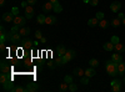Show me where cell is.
Returning <instances> with one entry per match:
<instances>
[{"instance_id":"f1b7e54d","label":"cell","mask_w":125,"mask_h":92,"mask_svg":"<svg viewBox=\"0 0 125 92\" xmlns=\"http://www.w3.org/2000/svg\"><path fill=\"white\" fill-rule=\"evenodd\" d=\"M111 25H113L114 27H118L119 25H121V20H120L119 17H115V19L111 21Z\"/></svg>"},{"instance_id":"44dd1931","label":"cell","mask_w":125,"mask_h":92,"mask_svg":"<svg viewBox=\"0 0 125 92\" xmlns=\"http://www.w3.org/2000/svg\"><path fill=\"white\" fill-rule=\"evenodd\" d=\"M103 47H104V50H106V51H113L114 47H115V45L110 41V42H105V44L103 45Z\"/></svg>"},{"instance_id":"e575fe53","label":"cell","mask_w":125,"mask_h":92,"mask_svg":"<svg viewBox=\"0 0 125 92\" xmlns=\"http://www.w3.org/2000/svg\"><path fill=\"white\" fill-rule=\"evenodd\" d=\"M56 65H59V66L64 65V62H62V56H58V59H56Z\"/></svg>"},{"instance_id":"f907efd6","label":"cell","mask_w":125,"mask_h":92,"mask_svg":"<svg viewBox=\"0 0 125 92\" xmlns=\"http://www.w3.org/2000/svg\"><path fill=\"white\" fill-rule=\"evenodd\" d=\"M5 5V0H0V6H4Z\"/></svg>"},{"instance_id":"277c9868","label":"cell","mask_w":125,"mask_h":92,"mask_svg":"<svg viewBox=\"0 0 125 92\" xmlns=\"http://www.w3.org/2000/svg\"><path fill=\"white\" fill-rule=\"evenodd\" d=\"M14 19H15V15L10 11V13H5L3 14V21L5 23H10V21H14Z\"/></svg>"},{"instance_id":"ab89813d","label":"cell","mask_w":125,"mask_h":92,"mask_svg":"<svg viewBox=\"0 0 125 92\" xmlns=\"http://www.w3.org/2000/svg\"><path fill=\"white\" fill-rule=\"evenodd\" d=\"M11 13H13L15 16H18V15H19V9H18L16 6H14V8L11 9Z\"/></svg>"},{"instance_id":"681fc988","label":"cell","mask_w":125,"mask_h":92,"mask_svg":"<svg viewBox=\"0 0 125 92\" xmlns=\"http://www.w3.org/2000/svg\"><path fill=\"white\" fill-rule=\"evenodd\" d=\"M21 6H23V8L25 9V8L28 6V1H21Z\"/></svg>"},{"instance_id":"7dc6e473","label":"cell","mask_w":125,"mask_h":92,"mask_svg":"<svg viewBox=\"0 0 125 92\" xmlns=\"http://www.w3.org/2000/svg\"><path fill=\"white\" fill-rule=\"evenodd\" d=\"M36 3V0H28V4H30V5H34Z\"/></svg>"},{"instance_id":"7c38bea8","label":"cell","mask_w":125,"mask_h":92,"mask_svg":"<svg viewBox=\"0 0 125 92\" xmlns=\"http://www.w3.org/2000/svg\"><path fill=\"white\" fill-rule=\"evenodd\" d=\"M111 60L114 61L115 64H120L123 61V57H121V54L120 52H116V54H113L111 55Z\"/></svg>"},{"instance_id":"f6af8a7d","label":"cell","mask_w":125,"mask_h":92,"mask_svg":"<svg viewBox=\"0 0 125 92\" xmlns=\"http://www.w3.org/2000/svg\"><path fill=\"white\" fill-rule=\"evenodd\" d=\"M118 17H119V19H120V20H123V19H124V17H125V15H124V14H123V13H119V14H118Z\"/></svg>"},{"instance_id":"9a60e30c","label":"cell","mask_w":125,"mask_h":92,"mask_svg":"<svg viewBox=\"0 0 125 92\" xmlns=\"http://www.w3.org/2000/svg\"><path fill=\"white\" fill-rule=\"evenodd\" d=\"M66 49H65V46L64 45H60V46H58V49H56V52H58V56H64L65 54H66Z\"/></svg>"},{"instance_id":"db71d44e","label":"cell","mask_w":125,"mask_h":92,"mask_svg":"<svg viewBox=\"0 0 125 92\" xmlns=\"http://www.w3.org/2000/svg\"><path fill=\"white\" fill-rule=\"evenodd\" d=\"M121 24H123V25H125V17H124V19L121 20Z\"/></svg>"},{"instance_id":"7bdbcfd3","label":"cell","mask_w":125,"mask_h":92,"mask_svg":"<svg viewBox=\"0 0 125 92\" xmlns=\"http://www.w3.org/2000/svg\"><path fill=\"white\" fill-rule=\"evenodd\" d=\"M0 33H1V34H0V35H5L6 34V31H5V27L1 25V26H0Z\"/></svg>"},{"instance_id":"9c48e42d","label":"cell","mask_w":125,"mask_h":92,"mask_svg":"<svg viewBox=\"0 0 125 92\" xmlns=\"http://www.w3.org/2000/svg\"><path fill=\"white\" fill-rule=\"evenodd\" d=\"M20 36H21V35H20L19 33H16V34H13V35H11V37H10V40H9V41L11 42V44H19L20 41H21V39H20Z\"/></svg>"},{"instance_id":"cb8c5ba5","label":"cell","mask_w":125,"mask_h":92,"mask_svg":"<svg viewBox=\"0 0 125 92\" xmlns=\"http://www.w3.org/2000/svg\"><path fill=\"white\" fill-rule=\"evenodd\" d=\"M118 70H119V74L120 75H124L125 74V62H121L120 64H118Z\"/></svg>"},{"instance_id":"484cf974","label":"cell","mask_w":125,"mask_h":92,"mask_svg":"<svg viewBox=\"0 0 125 92\" xmlns=\"http://www.w3.org/2000/svg\"><path fill=\"white\" fill-rule=\"evenodd\" d=\"M45 19H46V16H45V15L40 14V15L38 16V19H36V21H38V24L43 25V24H45Z\"/></svg>"},{"instance_id":"e0dca14e","label":"cell","mask_w":125,"mask_h":92,"mask_svg":"<svg viewBox=\"0 0 125 92\" xmlns=\"http://www.w3.org/2000/svg\"><path fill=\"white\" fill-rule=\"evenodd\" d=\"M74 75L78 76V77H83L85 75V71L83 70L81 67H76V68H74Z\"/></svg>"},{"instance_id":"5b68a950","label":"cell","mask_w":125,"mask_h":92,"mask_svg":"<svg viewBox=\"0 0 125 92\" xmlns=\"http://www.w3.org/2000/svg\"><path fill=\"white\" fill-rule=\"evenodd\" d=\"M0 70H1V74H9L11 71V67H10L6 61H1V65H0Z\"/></svg>"},{"instance_id":"4316f807","label":"cell","mask_w":125,"mask_h":92,"mask_svg":"<svg viewBox=\"0 0 125 92\" xmlns=\"http://www.w3.org/2000/svg\"><path fill=\"white\" fill-rule=\"evenodd\" d=\"M89 65H90V67H98L99 66V61L96 60V59H91V60H89Z\"/></svg>"},{"instance_id":"1f68e13d","label":"cell","mask_w":125,"mask_h":92,"mask_svg":"<svg viewBox=\"0 0 125 92\" xmlns=\"http://www.w3.org/2000/svg\"><path fill=\"white\" fill-rule=\"evenodd\" d=\"M111 90H113L114 92H120V90H121V85H120V84L114 85V86H111Z\"/></svg>"},{"instance_id":"5bb4252c","label":"cell","mask_w":125,"mask_h":92,"mask_svg":"<svg viewBox=\"0 0 125 92\" xmlns=\"http://www.w3.org/2000/svg\"><path fill=\"white\" fill-rule=\"evenodd\" d=\"M21 44H23V47H24V49H31V47H33V45H34V42L31 41L30 39H25V40H23Z\"/></svg>"},{"instance_id":"3957f363","label":"cell","mask_w":125,"mask_h":92,"mask_svg":"<svg viewBox=\"0 0 125 92\" xmlns=\"http://www.w3.org/2000/svg\"><path fill=\"white\" fill-rule=\"evenodd\" d=\"M1 88L4 90V91H13L14 92V84H13V80H9V81H6V82H4V84H1Z\"/></svg>"},{"instance_id":"6da1fadb","label":"cell","mask_w":125,"mask_h":92,"mask_svg":"<svg viewBox=\"0 0 125 92\" xmlns=\"http://www.w3.org/2000/svg\"><path fill=\"white\" fill-rule=\"evenodd\" d=\"M105 68H106L108 75L111 76V77H115V76L120 75V74H119V70H118V64H115L113 60L106 61V66H105Z\"/></svg>"},{"instance_id":"8992f818","label":"cell","mask_w":125,"mask_h":92,"mask_svg":"<svg viewBox=\"0 0 125 92\" xmlns=\"http://www.w3.org/2000/svg\"><path fill=\"white\" fill-rule=\"evenodd\" d=\"M33 15H34V8H33V5H28L25 8V17L26 19H31Z\"/></svg>"},{"instance_id":"83f0119b","label":"cell","mask_w":125,"mask_h":92,"mask_svg":"<svg viewBox=\"0 0 125 92\" xmlns=\"http://www.w3.org/2000/svg\"><path fill=\"white\" fill-rule=\"evenodd\" d=\"M108 25H109V23L106 21L105 19H103V20H100V21H99V27H101V29H106Z\"/></svg>"},{"instance_id":"ba28073f","label":"cell","mask_w":125,"mask_h":92,"mask_svg":"<svg viewBox=\"0 0 125 92\" xmlns=\"http://www.w3.org/2000/svg\"><path fill=\"white\" fill-rule=\"evenodd\" d=\"M120 8H121V3H119V1H113L110 4V10L113 13H118L120 10Z\"/></svg>"},{"instance_id":"ac0fdd59","label":"cell","mask_w":125,"mask_h":92,"mask_svg":"<svg viewBox=\"0 0 125 92\" xmlns=\"http://www.w3.org/2000/svg\"><path fill=\"white\" fill-rule=\"evenodd\" d=\"M114 50H115L116 52H120V54H123L124 51H125V46H124L123 44L118 42V44H115V47H114Z\"/></svg>"},{"instance_id":"c3c4849f","label":"cell","mask_w":125,"mask_h":92,"mask_svg":"<svg viewBox=\"0 0 125 92\" xmlns=\"http://www.w3.org/2000/svg\"><path fill=\"white\" fill-rule=\"evenodd\" d=\"M40 42H41V44H45V42H46V37H44V36H43V37L40 39Z\"/></svg>"},{"instance_id":"30bf717a","label":"cell","mask_w":125,"mask_h":92,"mask_svg":"<svg viewBox=\"0 0 125 92\" xmlns=\"http://www.w3.org/2000/svg\"><path fill=\"white\" fill-rule=\"evenodd\" d=\"M53 9H54V4L51 3V1L45 3V4L43 5V11H44V13H50Z\"/></svg>"},{"instance_id":"bcb514c9","label":"cell","mask_w":125,"mask_h":92,"mask_svg":"<svg viewBox=\"0 0 125 92\" xmlns=\"http://www.w3.org/2000/svg\"><path fill=\"white\" fill-rule=\"evenodd\" d=\"M48 66H49L50 68H54V67H55V66H54V64L51 62V61H49V62H48Z\"/></svg>"},{"instance_id":"d6986e66","label":"cell","mask_w":125,"mask_h":92,"mask_svg":"<svg viewBox=\"0 0 125 92\" xmlns=\"http://www.w3.org/2000/svg\"><path fill=\"white\" fill-rule=\"evenodd\" d=\"M88 25H89L90 27H94V26H96V25H99V20H98L96 17L89 19V20H88Z\"/></svg>"},{"instance_id":"d6a6232c","label":"cell","mask_w":125,"mask_h":92,"mask_svg":"<svg viewBox=\"0 0 125 92\" xmlns=\"http://www.w3.org/2000/svg\"><path fill=\"white\" fill-rule=\"evenodd\" d=\"M76 90H78V86H76L75 84H73V82H71V84H69V91H71V92H75Z\"/></svg>"},{"instance_id":"f5cc1de1","label":"cell","mask_w":125,"mask_h":92,"mask_svg":"<svg viewBox=\"0 0 125 92\" xmlns=\"http://www.w3.org/2000/svg\"><path fill=\"white\" fill-rule=\"evenodd\" d=\"M49 1H51V3L54 4V3H58V0H49Z\"/></svg>"},{"instance_id":"8fae6325","label":"cell","mask_w":125,"mask_h":92,"mask_svg":"<svg viewBox=\"0 0 125 92\" xmlns=\"http://www.w3.org/2000/svg\"><path fill=\"white\" fill-rule=\"evenodd\" d=\"M64 56H65V59H66L68 61H71L76 56V52H75L74 50H68V51H66V54H65Z\"/></svg>"},{"instance_id":"7402d4cb","label":"cell","mask_w":125,"mask_h":92,"mask_svg":"<svg viewBox=\"0 0 125 92\" xmlns=\"http://www.w3.org/2000/svg\"><path fill=\"white\" fill-rule=\"evenodd\" d=\"M53 11H54L55 14H59V13L62 11V6L59 4V1H58V3H54V9H53Z\"/></svg>"},{"instance_id":"f546056e","label":"cell","mask_w":125,"mask_h":92,"mask_svg":"<svg viewBox=\"0 0 125 92\" xmlns=\"http://www.w3.org/2000/svg\"><path fill=\"white\" fill-rule=\"evenodd\" d=\"M89 78H90V77H88V76L84 75V76L80 78V84H83V85H88V84H89Z\"/></svg>"},{"instance_id":"d4e9b609","label":"cell","mask_w":125,"mask_h":92,"mask_svg":"<svg viewBox=\"0 0 125 92\" xmlns=\"http://www.w3.org/2000/svg\"><path fill=\"white\" fill-rule=\"evenodd\" d=\"M69 90V84H66L65 81L62 84H60V86H59V91H61V92H65V91H68Z\"/></svg>"},{"instance_id":"f35d334b","label":"cell","mask_w":125,"mask_h":92,"mask_svg":"<svg viewBox=\"0 0 125 92\" xmlns=\"http://www.w3.org/2000/svg\"><path fill=\"white\" fill-rule=\"evenodd\" d=\"M118 84H120V85H121V81H120V80H118V78L113 80L111 82H110V85H111V86H114V85H118Z\"/></svg>"},{"instance_id":"603a6c76","label":"cell","mask_w":125,"mask_h":92,"mask_svg":"<svg viewBox=\"0 0 125 92\" xmlns=\"http://www.w3.org/2000/svg\"><path fill=\"white\" fill-rule=\"evenodd\" d=\"M9 80H13L11 77L9 76V74H1V76H0V82L4 84V82H6V81H9Z\"/></svg>"},{"instance_id":"11a10c76","label":"cell","mask_w":125,"mask_h":92,"mask_svg":"<svg viewBox=\"0 0 125 92\" xmlns=\"http://www.w3.org/2000/svg\"><path fill=\"white\" fill-rule=\"evenodd\" d=\"M124 82H125V77H124Z\"/></svg>"},{"instance_id":"836d02e7","label":"cell","mask_w":125,"mask_h":92,"mask_svg":"<svg viewBox=\"0 0 125 92\" xmlns=\"http://www.w3.org/2000/svg\"><path fill=\"white\" fill-rule=\"evenodd\" d=\"M14 92H26V90H25V87H23V86H16V87L14 88Z\"/></svg>"},{"instance_id":"816d5d0a","label":"cell","mask_w":125,"mask_h":92,"mask_svg":"<svg viewBox=\"0 0 125 92\" xmlns=\"http://www.w3.org/2000/svg\"><path fill=\"white\" fill-rule=\"evenodd\" d=\"M84 3L85 4H90V0H84Z\"/></svg>"},{"instance_id":"8d00e7d4","label":"cell","mask_w":125,"mask_h":92,"mask_svg":"<svg viewBox=\"0 0 125 92\" xmlns=\"http://www.w3.org/2000/svg\"><path fill=\"white\" fill-rule=\"evenodd\" d=\"M98 20H99V21H100V20H103L104 19V13L103 11H99V13H96V16H95Z\"/></svg>"},{"instance_id":"7a4b0ae2","label":"cell","mask_w":125,"mask_h":92,"mask_svg":"<svg viewBox=\"0 0 125 92\" xmlns=\"http://www.w3.org/2000/svg\"><path fill=\"white\" fill-rule=\"evenodd\" d=\"M14 24L18 25V26H20V27H23V26L26 24V17H25V16H20V15L15 16V19H14Z\"/></svg>"},{"instance_id":"60d3db41","label":"cell","mask_w":125,"mask_h":92,"mask_svg":"<svg viewBox=\"0 0 125 92\" xmlns=\"http://www.w3.org/2000/svg\"><path fill=\"white\" fill-rule=\"evenodd\" d=\"M35 37H36L38 40H40L41 37H43V35H41V31H39V30H38V31L35 33Z\"/></svg>"},{"instance_id":"2e32d148","label":"cell","mask_w":125,"mask_h":92,"mask_svg":"<svg viewBox=\"0 0 125 92\" xmlns=\"http://www.w3.org/2000/svg\"><path fill=\"white\" fill-rule=\"evenodd\" d=\"M95 74H96V71L94 67H89V68L85 70V76H88V77H94Z\"/></svg>"},{"instance_id":"ee69618b","label":"cell","mask_w":125,"mask_h":92,"mask_svg":"<svg viewBox=\"0 0 125 92\" xmlns=\"http://www.w3.org/2000/svg\"><path fill=\"white\" fill-rule=\"evenodd\" d=\"M0 50H1V51L5 50V42H0Z\"/></svg>"},{"instance_id":"d590c367","label":"cell","mask_w":125,"mask_h":92,"mask_svg":"<svg viewBox=\"0 0 125 92\" xmlns=\"http://www.w3.org/2000/svg\"><path fill=\"white\" fill-rule=\"evenodd\" d=\"M64 81H65L66 84H71V82H73V76H69V75L65 76V77H64Z\"/></svg>"},{"instance_id":"b9f144b4","label":"cell","mask_w":125,"mask_h":92,"mask_svg":"<svg viewBox=\"0 0 125 92\" xmlns=\"http://www.w3.org/2000/svg\"><path fill=\"white\" fill-rule=\"evenodd\" d=\"M99 4V0H90V5H93V6H96Z\"/></svg>"},{"instance_id":"52a82bcc","label":"cell","mask_w":125,"mask_h":92,"mask_svg":"<svg viewBox=\"0 0 125 92\" xmlns=\"http://www.w3.org/2000/svg\"><path fill=\"white\" fill-rule=\"evenodd\" d=\"M25 90H26V92H35V91L38 90V84H36V82H30V84H26Z\"/></svg>"},{"instance_id":"74e56055","label":"cell","mask_w":125,"mask_h":92,"mask_svg":"<svg viewBox=\"0 0 125 92\" xmlns=\"http://www.w3.org/2000/svg\"><path fill=\"white\" fill-rule=\"evenodd\" d=\"M19 30H20V26H18V25H14V26L11 27V31H13L14 34H16V33H19Z\"/></svg>"},{"instance_id":"ffe728a7","label":"cell","mask_w":125,"mask_h":92,"mask_svg":"<svg viewBox=\"0 0 125 92\" xmlns=\"http://www.w3.org/2000/svg\"><path fill=\"white\" fill-rule=\"evenodd\" d=\"M19 34L21 35V36H26V35H29V34H30V29H29V27H25V26L20 27Z\"/></svg>"},{"instance_id":"4dcf8cb0","label":"cell","mask_w":125,"mask_h":92,"mask_svg":"<svg viewBox=\"0 0 125 92\" xmlns=\"http://www.w3.org/2000/svg\"><path fill=\"white\" fill-rule=\"evenodd\" d=\"M110 41L115 45V44H118V42H120V39H119V36H116V35H114V36H111V40Z\"/></svg>"},{"instance_id":"4fadbf2b","label":"cell","mask_w":125,"mask_h":92,"mask_svg":"<svg viewBox=\"0 0 125 92\" xmlns=\"http://www.w3.org/2000/svg\"><path fill=\"white\" fill-rule=\"evenodd\" d=\"M45 24H48V25H54V24H56V17H55L54 15H48L46 19H45Z\"/></svg>"}]
</instances>
